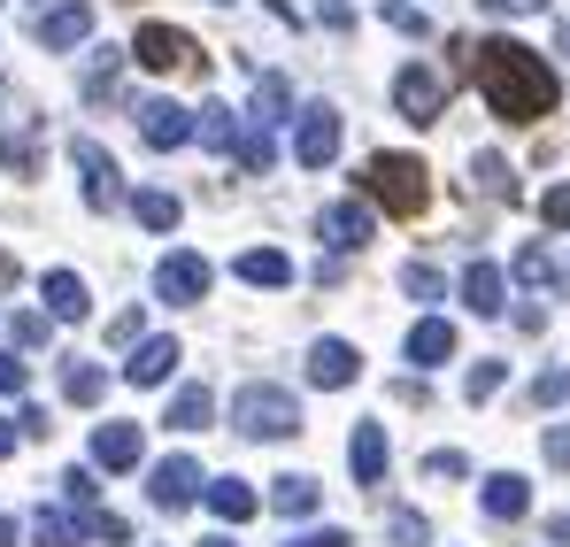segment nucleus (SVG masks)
Wrapping results in <instances>:
<instances>
[{
    "label": "nucleus",
    "instance_id": "f257e3e1",
    "mask_svg": "<svg viewBox=\"0 0 570 547\" xmlns=\"http://www.w3.org/2000/svg\"><path fill=\"white\" fill-rule=\"evenodd\" d=\"M471 70H478V92H485V108L501 116V124H540L563 86H556V70L524 47V39H471Z\"/></svg>",
    "mask_w": 570,
    "mask_h": 547
},
{
    "label": "nucleus",
    "instance_id": "f03ea898",
    "mask_svg": "<svg viewBox=\"0 0 570 547\" xmlns=\"http://www.w3.org/2000/svg\"><path fill=\"white\" fill-rule=\"evenodd\" d=\"M355 185H363V201L385 208V216H424L432 208V170L416 155H371L355 170Z\"/></svg>",
    "mask_w": 570,
    "mask_h": 547
},
{
    "label": "nucleus",
    "instance_id": "7ed1b4c3",
    "mask_svg": "<svg viewBox=\"0 0 570 547\" xmlns=\"http://www.w3.org/2000/svg\"><path fill=\"white\" fill-rule=\"evenodd\" d=\"M232 432H247V440H293L301 432V401L285 393V385H239L232 393Z\"/></svg>",
    "mask_w": 570,
    "mask_h": 547
},
{
    "label": "nucleus",
    "instance_id": "20e7f679",
    "mask_svg": "<svg viewBox=\"0 0 570 547\" xmlns=\"http://www.w3.org/2000/svg\"><path fill=\"white\" fill-rule=\"evenodd\" d=\"M340 108H324V100H308V108H293V163L301 170H332L340 163Z\"/></svg>",
    "mask_w": 570,
    "mask_h": 547
},
{
    "label": "nucleus",
    "instance_id": "39448f33",
    "mask_svg": "<svg viewBox=\"0 0 570 547\" xmlns=\"http://www.w3.org/2000/svg\"><path fill=\"white\" fill-rule=\"evenodd\" d=\"M70 163H78V185H86V208H94V216L124 208V178H116V155H108L100 139H70Z\"/></svg>",
    "mask_w": 570,
    "mask_h": 547
},
{
    "label": "nucleus",
    "instance_id": "423d86ee",
    "mask_svg": "<svg viewBox=\"0 0 570 547\" xmlns=\"http://www.w3.org/2000/svg\"><path fill=\"white\" fill-rule=\"evenodd\" d=\"M124 55H131L139 70H163V78H170V70H200V55H193V39L178 23H139V39H131Z\"/></svg>",
    "mask_w": 570,
    "mask_h": 547
},
{
    "label": "nucleus",
    "instance_id": "0eeeda50",
    "mask_svg": "<svg viewBox=\"0 0 570 547\" xmlns=\"http://www.w3.org/2000/svg\"><path fill=\"white\" fill-rule=\"evenodd\" d=\"M208 285H216L208 255H193V247H170V255H163V271H155V301H170V309H193Z\"/></svg>",
    "mask_w": 570,
    "mask_h": 547
},
{
    "label": "nucleus",
    "instance_id": "6e6552de",
    "mask_svg": "<svg viewBox=\"0 0 570 547\" xmlns=\"http://www.w3.org/2000/svg\"><path fill=\"white\" fill-rule=\"evenodd\" d=\"M371 232H379V208H371L363 193H355V201H332V208L316 216V240H324L332 255H355V247H363Z\"/></svg>",
    "mask_w": 570,
    "mask_h": 547
},
{
    "label": "nucleus",
    "instance_id": "1a4fd4ad",
    "mask_svg": "<svg viewBox=\"0 0 570 547\" xmlns=\"http://www.w3.org/2000/svg\"><path fill=\"white\" fill-rule=\"evenodd\" d=\"M200 486H208V478H200V462H193V456H163L155 470H147V501L170 509V517L200 501Z\"/></svg>",
    "mask_w": 570,
    "mask_h": 547
},
{
    "label": "nucleus",
    "instance_id": "9d476101",
    "mask_svg": "<svg viewBox=\"0 0 570 547\" xmlns=\"http://www.w3.org/2000/svg\"><path fill=\"white\" fill-rule=\"evenodd\" d=\"M401 355H409V370H440L463 355V332H455V316H416L409 324V340H401Z\"/></svg>",
    "mask_w": 570,
    "mask_h": 547
},
{
    "label": "nucleus",
    "instance_id": "9b49d317",
    "mask_svg": "<svg viewBox=\"0 0 570 547\" xmlns=\"http://www.w3.org/2000/svg\"><path fill=\"white\" fill-rule=\"evenodd\" d=\"M393 108H401L409 124H440V108H448V86H440V70L409 62V70L393 78Z\"/></svg>",
    "mask_w": 570,
    "mask_h": 547
},
{
    "label": "nucleus",
    "instance_id": "f8f14e48",
    "mask_svg": "<svg viewBox=\"0 0 570 547\" xmlns=\"http://www.w3.org/2000/svg\"><path fill=\"white\" fill-rule=\"evenodd\" d=\"M131 116H139V139H147L155 155H178L193 139V108H178V100H139Z\"/></svg>",
    "mask_w": 570,
    "mask_h": 547
},
{
    "label": "nucleus",
    "instance_id": "ddd939ff",
    "mask_svg": "<svg viewBox=\"0 0 570 547\" xmlns=\"http://www.w3.org/2000/svg\"><path fill=\"white\" fill-rule=\"evenodd\" d=\"M347 470H355V486H385V470H393V440H385L379 417L355 424V440H347Z\"/></svg>",
    "mask_w": 570,
    "mask_h": 547
},
{
    "label": "nucleus",
    "instance_id": "4468645a",
    "mask_svg": "<svg viewBox=\"0 0 570 547\" xmlns=\"http://www.w3.org/2000/svg\"><path fill=\"white\" fill-rule=\"evenodd\" d=\"M178 363H186V348H178L170 332H155V340H139V348H131L124 385H170V378H178Z\"/></svg>",
    "mask_w": 570,
    "mask_h": 547
},
{
    "label": "nucleus",
    "instance_id": "2eb2a0df",
    "mask_svg": "<svg viewBox=\"0 0 570 547\" xmlns=\"http://www.w3.org/2000/svg\"><path fill=\"white\" fill-rule=\"evenodd\" d=\"M39 309H47L55 324H86V316H94V293H86L78 271H47L39 277Z\"/></svg>",
    "mask_w": 570,
    "mask_h": 547
},
{
    "label": "nucleus",
    "instance_id": "dca6fc26",
    "mask_svg": "<svg viewBox=\"0 0 570 547\" xmlns=\"http://www.w3.org/2000/svg\"><path fill=\"white\" fill-rule=\"evenodd\" d=\"M86 39H94V8H86V0H62V8L39 16V47L70 55V47H86Z\"/></svg>",
    "mask_w": 570,
    "mask_h": 547
},
{
    "label": "nucleus",
    "instance_id": "f3484780",
    "mask_svg": "<svg viewBox=\"0 0 570 547\" xmlns=\"http://www.w3.org/2000/svg\"><path fill=\"white\" fill-rule=\"evenodd\" d=\"M355 378H363V355H355L347 340H316V348H308V385L340 393V385H355Z\"/></svg>",
    "mask_w": 570,
    "mask_h": 547
},
{
    "label": "nucleus",
    "instance_id": "a211bd4d",
    "mask_svg": "<svg viewBox=\"0 0 570 547\" xmlns=\"http://www.w3.org/2000/svg\"><path fill=\"white\" fill-rule=\"evenodd\" d=\"M139 456H147V440H139V424H100L94 432V470H139Z\"/></svg>",
    "mask_w": 570,
    "mask_h": 547
},
{
    "label": "nucleus",
    "instance_id": "6ab92c4d",
    "mask_svg": "<svg viewBox=\"0 0 570 547\" xmlns=\"http://www.w3.org/2000/svg\"><path fill=\"white\" fill-rule=\"evenodd\" d=\"M463 309H471V316H501V309H509V271H501V263H471V271H463Z\"/></svg>",
    "mask_w": 570,
    "mask_h": 547
},
{
    "label": "nucleus",
    "instance_id": "aec40b11",
    "mask_svg": "<svg viewBox=\"0 0 570 547\" xmlns=\"http://www.w3.org/2000/svg\"><path fill=\"white\" fill-rule=\"evenodd\" d=\"M193 139H200L208 155H239V108L200 100V108H193Z\"/></svg>",
    "mask_w": 570,
    "mask_h": 547
},
{
    "label": "nucleus",
    "instance_id": "412c9836",
    "mask_svg": "<svg viewBox=\"0 0 570 547\" xmlns=\"http://www.w3.org/2000/svg\"><path fill=\"white\" fill-rule=\"evenodd\" d=\"M478 501H485V517H493V525H517V517L532 509V478H517V470H493Z\"/></svg>",
    "mask_w": 570,
    "mask_h": 547
},
{
    "label": "nucleus",
    "instance_id": "4be33fe9",
    "mask_svg": "<svg viewBox=\"0 0 570 547\" xmlns=\"http://www.w3.org/2000/svg\"><path fill=\"white\" fill-rule=\"evenodd\" d=\"M200 501H208V509H216L224 525H247V517L263 509V494H255L247 478H208V486H200Z\"/></svg>",
    "mask_w": 570,
    "mask_h": 547
},
{
    "label": "nucleus",
    "instance_id": "5701e85b",
    "mask_svg": "<svg viewBox=\"0 0 570 547\" xmlns=\"http://www.w3.org/2000/svg\"><path fill=\"white\" fill-rule=\"evenodd\" d=\"M163 424H170V432H208V424H216V393H208V385H178L170 409H163Z\"/></svg>",
    "mask_w": 570,
    "mask_h": 547
},
{
    "label": "nucleus",
    "instance_id": "b1692460",
    "mask_svg": "<svg viewBox=\"0 0 570 547\" xmlns=\"http://www.w3.org/2000/svg\"><path fill=\"white\" fill-rule=\"evenodd\" d=\"M239 170H278V124H255V116H239V155H232Z\"/></svg>",
    "mask_w": 570,
    "mask_h": 547
},
{
    "label": "nucleus",
    "instance_id": "393cba45",
    "mask_svg": "<svg viewBox=\"0 0 570 547\" xmlns=\"http://www.w3.org/2000/svg\"><path fill=\"white\" fill-rule=\"evenodd\" d=\"M247 116H255V124H285V116H293V78H285V70H263Z\"/></svg>",
    "mask_w": 570,
    "mask_h": 547
},
{
    "label": "nucleus",
    "instance_id": "a878e982",
    "mask_svg": "<svg viewBox=\"0 0 570 547\" xmlns=\"http://www.w3.org/2000/svg\"><path fill=\"white\" fill-rule=\"evenodd\" d=\"M316 501H324V486H316L308 470H285L278 486H271V509H278V517H308Z\"/></svg>",
    "mask_w": 570,
    "mask_h": 547
},
{
    "label": "nucleus",
    "instance_id": "bb28decb",
    "mask_svg": "<svg viewBox=\"0 0 570 547\" xmlns=\"http://www.w3.org/2000/svg\"><path fill=\"white\" fill-rule=\"evenodd\" d=\"M509 277H517V285H532V293H556V285H563V263H556L548 247H517Z\"/></svg>",
    "mask_w": 570,
    "mask_h": 547
},
{
    "label": "nucleus",
    "instance_id": "cd10ccee",
    "mask_svg": "<svg viewBox=\"0 0 570 547\" xmlns=\"http://www.w3.org/2000/svg\"><path fill=\"white\" fill-rule=\"evenodd\" d=\"M471 185L485 193V201H509V208L524 201V185H517V170H509L501 155H478V163H471Z\"/></svg>",
    "mask_w": 570,
    "mask_h": 547
},
{
    "label": "nucleus",
    "instance_id": "c85d7f7f",
    "mask_svg": "<svg viewBox=\"0 0 570 547\" xmlns=\"http://www.w3.org/2000/svg\"><path fill=\"white\" fill-rule=\"evenodd\" d=\"M0 170H8V178H31V170H39V124L0 131Z\"/></svg>",
    "mask_w": 570,
    "mask_h": 547
},
{
    "label": "nucleus",
    "instance_id": "c756f323",
    "mask_svg": "<svg viewBox=\"0 0 570 547\" xmlns=\"http://www.w3.org/2000/svg\"><path fill=\"white\" fill-rule=\"evenodd\" d=\"M131 216L147 224V232H178V193H163V185H147V193H131Z\"/></svg>",
    "mask_w": 570,
    "mask_h": 547
},
{
    "label": "nucleus",
    "instance_id": "7c9ffc66",
    "mask_svg": "<svg viewBox=\"0 0 570 547\" xmlns=\"http://www.w3.org/2000/svg\"><path fill=\"white\" fill-rule=\"evenodd\" d=\"M232 271L247 277V285H293V263H285L278 247H247V255H239Z\"/></svg>",
    "mask_w": 570,
    "mask_h": 547
},
{
    "label": "nucleus",
    "instance_id": "2f4dec72",
    "mask_svg": "<svg viewBox=\"0 0 570 547\" xmlns=\"http://www.w3.org/2000/svg\"><path fill=\"white\" fill-rule=\"evenodd\" d=\"M62 393H70L78 409H94L100 393H108V370H100V363H78V355H70V363H62Z\"/></svg>",
    "mask_w": 570,
    "mask_h": 547
},
{
    "label": "nucleus",
    "instance_id": "473e14b6",
    "mask_svg": "<svg viewBox=\"0 0 570 547\" xmlns=\"http://www.w3.org/2000/svg\"><path fill=\"white\" fill-rule=\"evenodd\" d=\"M31 540H39V547H78L86 533H78L70 509H39V517H31Z\"/></svg>",
    "mask_w": 570,
    "mask_h": 547
},
{
    "label": "nucleus",
    "instance_id": "72a5a7b5",
    "mask_svg": "<svg viewBox=\"0 0 570 547\" xmlns=\"http://www.w3.org/2000/svg\"><path fill=\"white\" fill-rule=\"evenodd\" d=\"M116 78H124V47H100L94 62H86V100H108Z\"/></svg>",
    "mask_w": 570,
    "mask_h": 547
},
{
    "label": "nucleus",
    "instance_id": "f704fd0d",
    "mask_svg": "<svg viewBox=\"0 0 570 547\" xmlns=\"http://www.w3.org/2000/svg\"><path fill=\"white\" fill-rule=\"evenodd\" d=\"M62 501H70L78 517H86V509H100V478H94V462H70V470H62Z\"/></svg>",
    "mask_w": 570,
    "mask_h": 547
},
{
    "label": "nucleus",
    "instance_id": "c9c22d12",
    "mask_svg": "<svg viewBox=\"0 0 570 547\" xmlns=\"http://www.w3.org/2000/svg\"><path fill=\"white\" fill-rule=\"evenodd\" d=\"M501 378H509V363H501V355L471 363V370H463V401H493V393H501Z\"/></svg>",
    "mask_w": 570,
    "mask_h": 547
},
{
    "label": "nucleus",
    "instance_id": "e433bc0d",
    "mask_svg": "<svg viewBox=\"0 0 570 547\" xmlns=\"http://www.w3.org/2000/svg\"><path fill=\"white\" fill-rule=\"evenodd\" d=\"M379 16L393 23V31H409V39H432V16H424L416 0H379Z\"/></svg>",
    "mask_w": 570,
    "mask_h": 547
},
{
    "label": "nucleus",
    "instance_id": "4c0bfd02",
    "mask_svg": "<svg viewBox=\"0 0 570 547\" xmlns=\"http://www.w3.org/2000/svg\"><path fill=\"white\" fill-rule=\"evenodd\" d=\"M424 540H432V525H424L416 509H393V517H385V547H424Z\"/></svg>",
    "mask_w": 570,
    "mask_h": 547
},
{
    "label": "nucleus",
    "instance_id": "58836bf2",
    "mask_svg": "<svg viewBox=\"0 0 570 547\" xmlns=\"http://www.w3.org/2000/svg\"><path fill=\"white\" fill-rule=\"evenodd\" d=\"M78 533H86V540H108V547L131 540V525H124L116 509H86V517H78Z\"/></svg>",
    "mask_w": 570,
    "mask_h": 547
},
{
    "label": "nucleus",
    "instance_id": "ea45409f",
    "mask_svg": "<svg viewBox=\"0 0 570 547\" xmlns=\"http://www.w3.org/2000/svg\"><path fill=\"white\" fill-rule=\"evenodd\" d=\"M47 332H55V316H47V309H23V316H8V340H16V348H47Z\"/></svg>",
    "mask_w": 570,
    "mask_h": 547
},
{
    "label": "nucleus",
    "instance_id": "a19ab883",
    "mask_svg": "<svg viewBox=\"0 0 570 547\" xmlns=\"http://www.w3.org/2000/svg\"><path fill=\"white\" fill-rule=\"evenodd\" d=\"M401 293H409V301H440V293H448V277L432 271V263H409V271H401Z\"/></svg>",
    "mask_w": 570,
    "mask_h": 547
},
{
    "label": "nucleus",
    "instance_id": "79ce46f5",
    "mask_svg": "<svg viewBox=\"0 0 570 547\" xmlns=\"http://www.w3.org/2000/svg\"><path fill=\"white\" fill-rule=\"evenodd\" d=\"M424 478L455 486V478H471V456H463V448H432V456H424Z\"/></svg>",
    "mask_w": 570,
    "mask_h": 547
},
{
    "label": "nucleus",
    "instance_id": "37998d69",
    "mask_svg": "<svg viewBox=\"0 0 570 547\" xmlns=\"http://www.w3.org/2000/svg\"><path fill=\"white\" fill-rule=\"evenodd\" d=\"M278 547H355V533H347V525H308V533H293V540H278Z\"/></svg>",
    "mask_w": 570,
    "mask_h": 547
},
{
    "label": "nucleus",
    "instance_id": "c03bdc74",
    "mask_svg": "<svg viewBox=\"0 0 570 547\" xmlns=\"http://www.w3.org/2000/svg\"><path fill=\"white\" fill-rule=\"evenodd\" d=\"M540 216H548V232H570V178L540 193Z\"/></svg>",
    "mask_w": 570,
    "mask_h": 547
},
{
    "label": "nucleus",
    "instance_id": "a18cd8bd",
    "mask_svg": "<svg viewBox=\"0 0 570 547\" xmlns=\"http://www.w3.org/2000/svg\"><path fill=\"white\" fill-rule=\"evenodd\" d=\"M540 456L556 462V470H570V424H548V432H540Z\"/></svg>",
    "mask_w": 570,
    "mask_h": 547
},
{
    "label": "nucleus",
    "instance_id": "49530a36",
    "mask_svg": "<svg viewBox=\"0 0 570 547\" xmlns=\"http://www.w3.org/2000/svg\"><path fill=\"white\" fill-rule=\"evenodd\" d=\"M108 348H139V309H124V316H108Z\"/></svg>",
    "mask_w": 570,
    "mask_h": 547
},
{
    "label": "nucleus",
    "instance_id": "de8ad7c7",
    "mask_svg": "<svg viewBox=\"0 0 570 547\" xmlns=\"http://www.w3.org/2000/svg\"><path fill=\"white\" fill-rule=\"evenodd\" d=\"M55 432V417L39 409V401H23V424H16V440H47Z\"/></svg>",
    "mask_w": 570,
    "mask_h": 547
},
{
    "label": "nucleus",
    "instance_id": "09e8293b",
    "mask_svg": "<svg viewBox=\"0 0 570 547\" xmlns=\"http://www.w3.org/2000/svg\"><path fill=\"white\" fill-rule=\"evenodd\" d=\"M570 393V370H548V378H540V385H532V401H540V409H556V401H563Z\"/></svg>",
    "mask_w": 570,
    "mask_h": 547
},
{
    "label": "nucleus",
    "instance_id": "8fccbe9b",
    "mask_svg": "<svg viewBox=\"0 0 570 547\" xmlns=\"http://www.w3.org/2000/svg\"><path fill=\"white\" fill-rule=\"evenodd\" d=\"M31 385V363L23 355H0V393H23Z\"/></svg>",
    "mask_w": 570,
    "mask_h": 547
},
{
    "label": "nucleus",
    "instance_id": "3c124183",
    "mask_svg": "<svg viewBox=\"0 0 570 547\" xmlns=\"http://www.w3.org/2000/svg\"><path fill=\"white\" fill-rule=\"evenodd\" d=\"M548 0H485V16H540Z\"/></svg>",
    "mask_w": 570,
    "mask_h": 547
},
{
    "label": "nucleus",
    "instance_id": "603ef678",
    "mask_svg": "<svg viewBox=\"0 0 570 547\" xmlns=\"http://www.w3.org/2000/svg\"><path fill=\"white\" fill-rule=\"evenodd\" d=\"M548 540H570V509H563V517H548Z\"/></svg>",
    "mask_w": 570,
    "mask_h": 547
},
{
    "label": "nucleus",
    "instance_id": "864d4df0",
    "mask_svg": "<svg viewBox=\"0 0 570 547\" xmlns=\"http://www.w3.org/2000/svg\"><path fill=\"white\" fill-rule=\"evenodd\" d=\"M0 456H16V424L8 417H0Z\"/></svg>",
    "mask_w": 570,
    "mask_h": 547
},
{
    "label": "nucleus",
    "instance_id": "5fc2aeb1",
    "mask_svg": "<svg viewBox=\"0 0 570 547\" xmlns=\"http://www.w3.org/2000/svg\"><path fill=\"white\" fill-rule=\"evenodd\" d=\"M0 547H16V517H0Z\"/></svg>",
    "mask_w": 570,
    "mask_h": 547
},
{
    "label": "nucleus",
    "instance_id": "6e6d98bb",
    "mask_svg": "<svg viewBox=\"0 0 570 547\" xmlns=\"http://www.w3.org/2000/svg\"><path fill=\"white\" fill-rule=\"evenodd\" d=\"M556 47H563V55H570V16H563V23H556Z\"/></svg>",
    "mask_w": 570,
    "mask_h": 547
},
{
    "label": "nucleus",
    "instance_id": "4d7b16f0",
    "mask_svg": "<svg viewBox=\"0 0 570 547\" xmlns=\"http://www.w3.org/2000/svg\"><path fill=\"white\" fill-rule=\"evenodd\" d=\"M200 547H239V540H224V533H216V540H200Z\"/></svg>",
    "mask_w": 570,
    "mask_h": 547
},
{
    "label": "nucleus",
    "instance_id": "13d9d810",
    "mask_svg": "<svg viewBox=\"0 0 570 547\" xmlns=\"http://www.w3.org/2000/svg\"><path fill=\"white\" fill-rule=\"evenodd\" d=\"M0 277H16V263H8V255H0Z\"/></svg>",
    "mask_w": 570,
    "mask_h": 547
},
{
    "label": "nucleus",
    "instance_id": "bf43d9fd",
    "mask_svg": "<svg viewBox=\"0 0 570 547\" xmlns=\"http://www.w3.org/2000/svg\"><path fill=\"white\" fill-rule=\"evenodd\" d=\"M0 100H8V86H0Z\"/></svg>",
    "mask_w": 570,
    "mask_h": 547
},
{
    "label": "nucleus",
    "instance_id": "052dcab7",
    "mask_svg": "<svg viewBox=\"0 0 570 547\" xmlns=\"http://www.w3.org/2000/svg\"><path fill=\"white\" fill-rule=\"evenodd\" d=\"M216 8H224V0H216Z\"/></svg>",
    "mask_w": 570,
    "mask_h": 547
}]
</instances>
